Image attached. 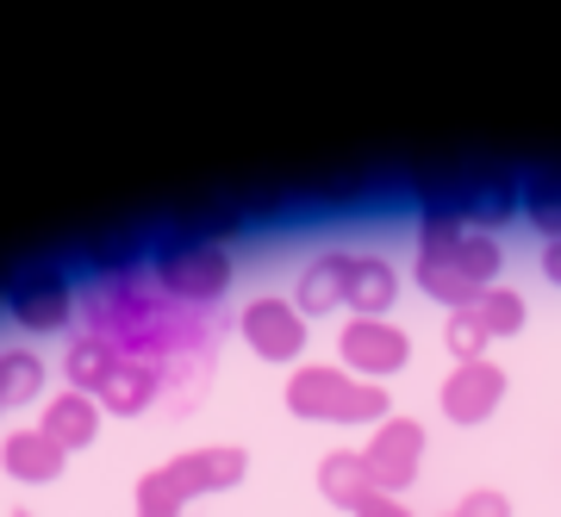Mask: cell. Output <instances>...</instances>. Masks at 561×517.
<instances>
[{
  "label": "cell",
  "instance_id": "cell-25",
  "mask_svg": "<svg viewBox=\"0 0 561 517\" xmlns=\"http://www.w3.org/2000/svg\"><path fill=\"white\" fill-rule=\"evenodd\" d=\"M356 517H412V512H405L393 493H368V498L356 505Z\"/></svg>",
  "mask_w": 561,
  "mask_h": 517
},
{
  "label": "cell",
  "instance_id": "cell-15",
  "mask_svg": "<svg viewBox=\"0 0 561 517\" xmlns=\"http://www.w3.org/2000/svg\"><path fill=\"white\" fill-rule=\"evenodd\" d=\"M393 299H400L393 262L387 256H356V275H350V312H356V319H381Z\"/></svg>",
  "mask_w": 561,
  "mask_h": 517
},
{
  "label": "cell",
  "instance_id": "cell-22",
  "mask_svg": "<svg viewBox=\"0 0 561 517\" xmlns=\"http://www.w3.org/2000/svg\"><path fill=\"white\" fill-rule=\"evenodd\" d=\"M456 517H512V498L493 493V486H474V493H461Z\"/></svg>",
  "mask_w": 561,
  "mask_h": 517
},
{
  "label": "cell",
  "instance_id": "cell-13",
  "mask_svg": "<svg viewBox=\"0 0 561 517\" xmlns=\"http://www.w3.org/2000/svg\"><path fill=\"white\" fill-rule=\"evenodd\" d=\"M0 468H7L13 480H32V486H44V480H57L62 468H69V456H62V449L44 437V430H13V437L0 443Z\"/></svg>",
  "mask_w": 561,
  "mask_h": 517
},
{
  "label": "cell",
  "instance_id": "cell-28",
  "mask_svg": "<svg viewBox=\"0 0 561 517\" xmlns=\"http://www.w3.org/2000/svg\"><path fill=\"white\" fill-rule=\"evenodd\" d=\"M0 412H7V405H0Z\"/></svg>",
  "mask_w": 561,
  "mask_h": 517
},
{
  "label": "cell",
  "instance_id": "cell-12",
  "mask_svg": "<svg viewBox=\"0 0 561 517\" xmlns=\"http://www.w3.org/2000/svg\"><path fill=\"white\" fill-rule=\"evenodd\" d=\"M157 393H162V368L157 361L125 356L119 368H113V380H106L94 399H101V412H113V418H131V412H144Z\"/></svg>",
  "mask_w": 561,
  "mask_h": 517
},
{
  "label": "cell",
  "instance_id": "cell-14",
  "mask_svg": "<svg viewBox=\"0 0 561 517\" xmlns=\"http://www.w3.org/2000/svg\"><path fill=\"white\" fill-rule=\"evenodd\" d=\"M119 349L106 337H94V331H81L76 343H69V356H62V375H69V393H101L106 380H113V368H119Z\"/></svg>",
  "mask_w": 561,
  "mask_h": 517
},
{
  "label": "cell",
  "instance_id": "cell-7",
  "mask_svg": "<svg viewBox=\"0 0 561 517\" xmlns=\"http://www.w3.org/2000/svg\"><path fill=\"white\" fill-rule=\"evenodd\" d=\"M238 331L262 361H300L306 356V312L294 299H250L238 312Z\"/></svg>",
  "mask_w": 561,
  "mask_h": 517
},
{
  "label": "cell",
  "instance_id": "cell-29",
  "mask_svg": "<svg viewBox=\"0 0 561 517\" xmlns=\"http://www.w3.org/2000/svg\"><path fill=\"white\" fill-rule=\"evenodd\" d=\"M449 517H456V512H449Z\"/></svg>",
  "mask_w": 561,
  "mask_h": 517
},
{
  "label": "cell",
  "instance_id": "cell-3",
  "mask_svg": "<svg viewBox=\"0 0 561 517\" xmlns=\"http://www.w3.org/2000/svg\"><path fill=\"white\" fill-rule=\"evenodd\" d=\"M150 275H157V287L175 306H213V299L231 287V256H225V243H213V238H201V231H181V238H169V243H157L150 250Z\"/></svg>",
  "mask_w": 561,
  "mask_h": 517
},
{
  "label": "cell",
  "instance_id": "cell-2",
  "mask_svg": "<svg viewBox=\"0 0 561 517\" xmlns=\"http://www.w3.org/2000/svg\"><path fill=\"white\" fill-rule=\"evenodd\" d=\"M287 412L294 418H319V424H381L393 405H387V387L375 380H356L350 368H294L287 375Z\"/></svg>",
  "mask_w": 561,
  "mask_h": 517
},
{
  "label": "cell",
  "instance_id": "cell-24",
  "mask_svg": "<svg viewBox=\"0 0 561 517\" xmlns=\"http://www.w3.org/2000/svg\"><path fill=\"white\" fill-rule=\"evenodd\" d=\"M131 256H138V250H131V243H101V250H94V275H131Z\"/></svg>",
  "mask_w": 561,
  "mask_h": 517
},
{
  "label": "cell",
  "instance_id": "cell-8",
  "mask_svg": "<svg viewBox=\"0 0 561 517\" xmlns=\"http://www.w3.org/2000/svg\"><path fill=\"white\" fill-rule=\"evenodd\" d=\"M500 399H505V368L500 361H456L449 368V380H443V418H456V424H486L493 412H500Z\"/></svg>",
  "mask_w": 561,
  "mask_h": 517
},
{
  "label": "cell",
  "instance_id": "cell-20",
  "mask_svg": "<svg viewBox=\"0 0 561 517\" xmlns=\"http://www.w3.org/2000/svg\"><path fill=\"white\" fill-rule=\"evenodd\" d=\"M44 393V361L32 349H0V405H25Z\"/></svg>",
  "mask_w": 561,
  "mask_h": 517
},
{
  "label": "cell",
  "instance_id": "cell-6",
  "mask_svg": "<svg viewBox=\"0 0 561 517\" xmlns=\"http://www.w3.org/2000/svg\"><path fill=\"white\" fill-rule=\"evenodd\" d=\"M337 356L350 361V375L356 380H375L381 387L387 375H400L405 361H412V343L393 319H350L337 337Z\"/></svg>",
  "mask_w": 561,
  "mask_h": 517
},
{
  "label": "cell",
  "instance_id": "cell-16",
  "mask_svg": "<svg viewBox=\"0 0 561 517\" xmlns=\"http://www.w3.org/2000/svg\"><path fill=\"white\" fill-rule=\"evenodd\" d=\"M319 493L331 498V505H343V512H356L362 498L375 493V486H368V468H362V449H331V456L319 461Z\"/></svg>",
  "mask_w": 561,
  "mask_h": 517
},
{
  "label": "cell",
  "instance_id": "cell-18",
  "mask_svg": "<svg viewBox=\"0 0 561 517\" xmlns=\"http://www.w3.org/2000/svg\"><path fill=\"white\" fill-rule=\"evenodd\" d=\"M412 275H419V287L431 299H443V306H449V312H461V306H474V287H468V280L456 275V262L449 256H437V250H419V262H412Z\"/></svg>",
  "mask_w": 561,
  "mask_h": 517
},
{
  "label": "cell",
  "instance_id": "cell-19",
  "mask_svg": "<svg viewBox=\"0 0 561 517\" xmlns=\"http://www.w3.org/2000/svg\"><path fill=\"white\" fill-rule=\"evenodd\" d=\"M474 319H481V331L486 337H518L524 331V319H530V306H524V294L518 287H486L474 306H468Z\"/></svg>",
  "mask_w": 561,
  "mask_h": 517
},
{
  "label": "cell",
  "instance_id": "cell-1",
  "mask_svg": "<svg viewBox=\"0 0 561 517\" xmlns=\"http://www.w3.org/2000/svg\"><path fill=\"white\" fill-rule=\"evenodd\" d=\"M94 337H106L119 356L138 361L162 356V349L206 356V349H219V319L175 306L169 294H144L131 280H113V287H94Z\"/></svg>",
  "mask_w": 561,
  "mask_h": 517
},
{
  "label": "cell",
  "instance_id": "cell-23",
  "mask_svg": "<svg viewBox=\"0 0 561 517\" xmlns=\"http://www.w3.org/2000/svg\"><path fill=\"white\" fill-rule=\"evenodd\" d=\"M138 517H181V505L157 486V474H144V480H138Z\"/></svg>",
  "mask_w": 561,
  "mask_h": 517
},
{
  "label": "cell",
  "instance_id": "cell-10",
  "mask_svg": "<svg viewBox=\"0 0 561 517\" xmlns=\"http://www.w3.org/2000/svg\"><path fill=\"white\" fill-rule=\"evenodd\" d=\"M69 306H76V294H69V280H62L57 268L25 275L20 287H13V319H20L25 331H62V324H69Z\"/></svg>",
  "mask_w": 561,
  "mask_h": 517
},
{
  "label": "cell",
  "instance_id": "cell-17",
  "mask_svg": "<svg viewBox=\"0 0 561 517\" xmlns=\"http://www.w3.org/2000/svg\"><path fill=\"white\" fill-rule=\"evenodd\" d=\"M518 219L537 225L542 243H561V181H556V175L518 181Z\"/></svg>",
  "mask_w": 561,
  "mask_h": 517
},
{
  "label": "cell",
  "instance_id": "cell-26",
  "mask_svg": "<svg viewBox=\"0 0 561 517\" xmlns=\"http://www.w3.org/2000/svg\"><path fill=\"white\" fill-rule=\"evenodd\" d=\"M542 275L561 287V243H542Z\"/></svg>",
  "mask_w": 561,
  "mask_h": 517
},
{
  "label": "cell",
  "instance_id": "cell-21",
  "mask_svg": "<svg viewBox=\"0 0 561 517\" xmlns=\"http://www.w3.org/2000/svg\"><path fill=\"white\" fill-rule=\"evenodd\" d=\"M443 343H449V356H456V361H481V349H486L493 337H486L481 319L461 306V312H449V319H443Z\"/></svg>",
  "mask_w": 561,
  "mask_h": 517
},
{
  "label": "cell",
  "instance_id": "cell-27",
  "mask_svg": "<svg viewBox=\"0 0 561 517\" xmlns=\"http://www.w3.org/2000/svg\"><path fill=\"white\" fill-rule=\"evenodd\" d=\"M20 517H32V512H20Z\"/></svg>",
  "mask_w": 561,
  "mask_h": 517
},
{
  "label": "cell",
  "instance_id": "cell-4",
  "mask_svg": "<svg viewBox=\"0 0 561 517\" xmlns=\"http://www.w3.org/2000/svg\"><path fill=\"white\" fill-rule=\"evenodd\" d=\"M362 468H368V486L375 493L400 498L424 468V424L419 418H381L375 437H368V449H362Z\"/></svg>",
  "mask_w": 561,
  "mask_h": 517
},
{
  "label": "cell",
  "instance_id": "cell-5",
  "mask_svg": "<svg viewBox=\"0 0 561 517\" xmlns=\"http://www.w3.org/2000/svg\"><path fill=\"white\" fill-rule=\"evenodd\" d=\"M243 468H250V456L231 449V443H219V449H187V456H175V461H162L157 468V486L175 498V505H187V498H206V493L238 486Z\"/></svg>",
  "mask_w": 561,
  "mask_h": 517
},
{
  "label": "cell",
  "instance_id": "cell-9",
  "mask_svg": "<svg viewBox=\"0 0 561 517\" xmlns=\"http://www.w3.org/2000/svg\"><path fill=\"white\" fill-rule=\"evenodd\" d=\"M350 275H356V256L350 250H331V256H312L300 268V287H294V306L300 312H337V306H350Z\"/></svg>",
  "mask_w": 561,
  "mask_h": 517
},
{
  "label": "cell",
  "instance_id": "cell-11",
  "mask_svg": "<svg viewBox=\"0 0 561 517\" xmlns=\"http://www.w3.org/2000/svg\"><path fill=\"white\" fill-rule=\"evenodd\" d=\"M38 430L57 443L62 456H76V449H88V443L101 437V399L94 393H57L50 405H44Z\"/></svg>",
  "mask_w": 561,
  "mask_h": 517
}]
</instances>
